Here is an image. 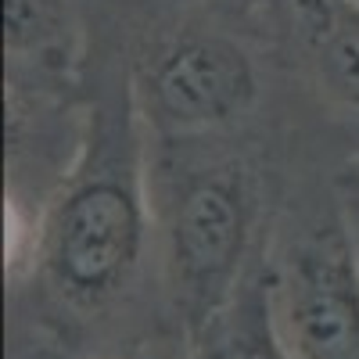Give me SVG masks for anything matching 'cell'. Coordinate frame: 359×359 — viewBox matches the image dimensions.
<instances>
[{
    "label": "cell",
    "instance_id": "obj_1",
    "mask_svg": "<svg viewBox=\"0 0 359 359\" xmlns=\"http://www.w3.org/2000/svg\"><path fill=\"white\" fill-rule=\"evenodd\" d=\"M151 223V191L133 140L115 151L90 144L40 219L36 262L57 302L86 316L111 309L137 277Z\"/></svg>",
    "mask_w": 359,
    "mask_h": 359
},
{
    "label": "cell",
    "instance_id": "obj_2",
    "mask_svg": "<svg viewBox=\"0 0 359 359\" xmlns=\"http://www.w3.org/2000/svg\"><path fill=\"white\" fill-rule=\"evenodd\" d=\"M151 216L158 223L169 298L194 338L245 284L255 237V187L237 162L158 165Z\"/></svg>",
    "mask_w": 359,
    "mask_h": 359
},
{
    "label": "cell",
    "instance_id": "obj_3",
    "mask_svg": "<svg viewBox=\"0 0 359 359\" xmlns=\"http://www.w3.org/2000/svg\"><path fill=\"white\" fill-rule=\"evenodd\" d=\"M255 65L223 33H176L140 62L137 104L162 137H194L245 115L255 101Z\"/></svg>",
    "mask_w": 359,
    "mask_h": 359
},
{
    "label": "cell",
    "instance_id": "obj_4",
    "mask_svg": "<svg viewBox=\"0 0 359 359\" xmlns=\"http://www.w3.org/2000/svg\"><path fill=\"white\" fill-rule=\"evenodd\" d=\"M269 298L294 359H359V252L341 223H323L280 259Z\"/></svg>",
    "mask_w": 359,
    "mask_h": 359
},
{
    "label": "cell",
    "instance_id": "obj_5",
    "mask_svg": "<svg viewBox=\"0 0 359 359\" xmlns=\"http://www.w3.org/2000/svg\"><path fill=\"white\" fill-rule=\"evenodd\" d=\"M291 8L320 90L359 108V0H291Z\"/></svg>",
    "mask_w": 359,
    "mask_h": 359
},
{
    "label": "cell",
    "instance_id": "obj_6",
    "mask_svg": "<svg viewBox=\"0 0 359 359\" xmlns=\"http://www.w3.org/2000/svg\"><path fill=\"white\" fill-rule=\"evenodd\" d=\"M191 359H294L277 334L262 273H248L233 302L191 338Z\"/></svg>",
    "mask_w": 359,
    "mask_h": 359
},
{
    "label": "cell",
    "instance_id": "obj_7",
    "mask_svg": "<svg viewBox=\"0 0 359 359\" xmlns=\"http://www.w3.org/2000/svg\"><path fill=\"white\" fill-rule=\"evenodd\" d=\"M54 33V11L43 0H4V43L11 54L43 43Z\"/></svg>",
    "mask_w": 359,
    "mask_h": 359
},
{
    "label": "cell",
    "instance_id": "obj_8",
    "mask_svg": "<svg viewBox=\"0 0 359 359\" xmlns=\"http://www.w3.org/2000/svg\"><path fill=\"white\" fill-rule=\"evenodd\" d=\"M4 252H8V269L18 273L22 266H33L40 252V226L33 216L18 205V198H8L4 205Z\"/></svg>",
    "mask_w": 359,
    "mask_h": 359
}]
</instances>
